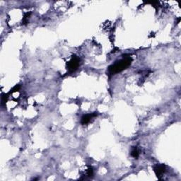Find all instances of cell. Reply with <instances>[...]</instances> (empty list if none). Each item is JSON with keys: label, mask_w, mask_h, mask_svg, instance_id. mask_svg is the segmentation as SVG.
<instances>
[{"label": "cell", "mask_w": 181, "mask_h": 181, "mask_svg": "<svg viewBox=\"0 0 181 181\" xmlns=\"http://www.w3.org/2000/svg\"><path fill=\"white\" fill-rule=\"evenodd\" d=\"M132 57H125V58L121 59V60L117 61L113 65H111L108 67V72L111 74H116L117 73L122 72V71L128 68L131 65V63H132Z\"/></svg>", "instance_id": "1"}, {"label": "cell", "mask_w": 181, "mask_h": 181, "mask_svg": "<svg viewBox=\"0 0 181 181\" xmlns=\"http://www.w3.org/2000/svg\"><path fill=\"white\" fill-rule=\"evenodd\" d=\"M80 59L76 56H73L70 61L68 62L67 64V68L68 69L69 72H74L76 69H78L79 66Z\"/></svg>", "instance_id": "2"}, {"label": "cell", "mask_w": 181, "mask_h": 181, "mask_svg": "<svg viewBox=\"0 0 181 181\" xmlns=\"http://www.w3.org/2000/svg\"><path fill=\"white\" fill-rule=\"evenodd\" d=\"M165 169L166 167L164 164H157L154 166V171L159 179H161V176H162V175L165 172Z\"/></svg>", "instance_id": "3"}, {"label": "cell", "mask_w": 181, "mask_h": 181, "mask_svg": "<svg viewBox=\"0 0 181 181\" xmlns=\"http://www.w3.org/2000/svg\"><path fill=\"white\" fill-rule=\"evenodd\" d=\"M97 113H92V114L90 115H84L82 117V120H81V123H82V125H86L88 124V123H89L90 122V120H92V118H93V117H95L96 116H97Z\"/></svg>", "instance_id": "4"}, {"label": "cell", "mask_w": 181, "mask_h": 181, "mask_svg": "<svg viewBox=\"0 0 181 181\" xmlns=\"http://www.w3.org/2000/svg\"><path fill=\"white\" fill-rule=\"evenodd\" d=\"M139 154V153L138 149L136 147H134L133 149H132V151H131V156H132V157L136 159V158H138Z\"/></svg>", "instance_id": "5"}, {"label": "cell", "mask_w": 181, "mask_h": 181, "mask_svg": "<svg viewBox=\"0 0 181 181\" xmlns=\"http://www.w3.org/2000/svg\"><path fill=\"white\" fill-rule=\"evenodd\" d=\"M86 175H87L88 177L93 176V169H92L91 168H88L87 171H86Z\"/></svg>", "instance_id": "6"}, {"label": "cell", "mask_w": 181, "mask_h": 181, "mask_svg": "<svg viewBox=\"0 0 181 181\" xmlns=\"http://www.w3.org/2000/svg\"><path fill=\"white\" fill-rule=\"evenodd\" d=\"M19 88H20V86H19V85H16V86H15V87H13V88H12V90H11V91L9 92V94L13 93H14V92L18 91V90H19Z\"/></svg>", "instance_id": "7"}]
</instances>
